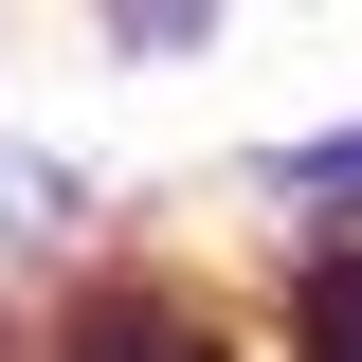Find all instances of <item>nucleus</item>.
<instances>
[{
	"instance_id": "1",
	"label": "nucleus",
	"mask_w": 362,
	"mask_h": 362,
	"mask_svg": "<svg viewBox=\"0 0 362 362\" xmlns=\"http://www.w3.org/2000/svg\"><path fill=\"white\" fill-rule=\"evenodd\" d=\"M54 362H218V326L163 308V290H90V308L54 326Z\"/></svg>"
},
{
	"instance_id": "2",
	"label": "nucleus",
	"mask_w": 362,
	"mask_h": 362,
	"mask_svg": "<svg viewBox=\"0 0 362 362\" xmlns=\"http://www.w3.org/2000/svg\"><path fill=\"white\" fill-rule=\"evenodd\" d=\"M290 326H308V362H362V254H326L308 290H290Z\"/></svg>"
}]
</instances>
